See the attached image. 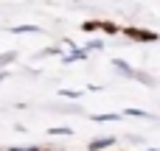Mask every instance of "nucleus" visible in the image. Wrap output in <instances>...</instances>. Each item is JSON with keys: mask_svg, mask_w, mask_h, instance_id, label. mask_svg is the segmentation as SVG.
Listing matches in <instances>:
<instances>
[{"mask_svg": "<svg viewBox=\"0 0 160 151\" xmlns=\"http://www.w3.org/2000/svg\"><path fill=\"white\" fill-rule=\"evenodd\" d=\"M127 34H129L132 39H141V42H155V39H158V34L143 31V28H127Z\"/></svg>", "mask_w": 160, "mask_h": 151, "instance_id": "obj_1", "label": "nucleus"}, {"mask_svg": "<svg viewBox=\"0 0 160 151\" xmlns=\"http://www.w3.org/2000/svg\"><path fill=\"white\" fill-rule=\"evenodd\" d=\"M115 146V137H98L90 143V151H104V149H112Z\"/></svg>", "mask_w": 160, "mask_h": 151, "instance_id": "obj_2", "label": "nucleus"}, {"mask_svg": "<svg viewBox=\"0 0 160 151\" xmlns=\"http://www.w3.org/2000/svg\"><path fill=\"white\" fill-rule=\"evenodd\" d=\"M42 28H37V25H17L14 28V34H39Z\"/></svg>", "mask_w": 160, "mask_h": 151, "instance_id": "obj_3", "label": "nucleus"}, {"mask_svg": "<svg viewBox=\"0 0 160 151\" xmlns=\"http://www.w3.org/2000/svg\"><path fill=\"white\" fill-rule=\"evenodd\" d=\"M87 53L84 50H73V53H68V62H79V59H84Z\"/></svg>", "mask_w": 160, "mask_h": 151, "instance_id": "obj_4", "label": "nucleus"}, {"mask_svg": "<svg viewBox=\"0 0 160 151\" xmlns=\"http://www.w3.org/2000/svg\"><path fill=\"white\" fill-rule=\"evenodd\" d=\"M96 123H107V120H118V115H96Z\"/></svg>", "mask_w": 160, "mask_h": 151, "instance_id": "obj_5", "label": "nucleus"}, {"mask_svg": "<svg viewBox=\"0 0 160 151\" xmlns=\"http://www.w3.org/2000/svg\"><path fill=\"white\" fill-rule=\"evenodd\" d=\"M127 115H132V118H149V112H143V109H127Z\"/></svg>", "mask_w": 160, "mask_h": 151, "instance_id": "obj_6", "label": "nucleus"}, {"mask_svg": "<svg viewBox=\"0 0 160 151\" xmlns=\"http://www.w3.org/2000/svg\"><path fill=\"white\" fill-rule=\"evenodd\" d=\"M59 95H62V98H79V92H76V90H62Z\"/></svg>", "mask_w": 160, "mask_h": 151, "instance_id": "obj_7", "label": "nucleus"}, {"mask_svg": "<svg viewBox=\"0 0 160 151\" xmlns=\"http://www.w3.org/2000/svg\"><path fill=\"white\" fill-rule=\"evenodd\" d=\"M51 134H70V129H65V126L62 129H51Z\"/></svg>", "mask_w": 160, "mask_h": 151, "instance_id": "obj_8", "label": "nucleus"}, {"mask_svg": "<svg viewBox=\"0 0 160 151\" xmlns=\"http://www.w3.org/2000/svg\"><path fill=\"white\" fill-rule=\"evenodd\" d=\"M149 151H160V149H149Z\"/></svg>", "mask_w": 160, "mask_h": 151, "instance_id": "obj_9", "label": "nucleus"}]
</instances>
